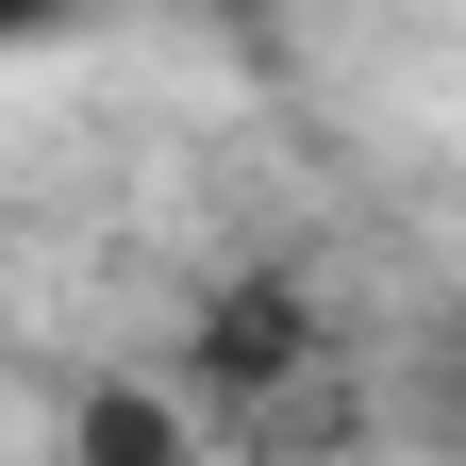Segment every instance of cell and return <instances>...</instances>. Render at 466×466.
<instances>
[{"mask_svg":"<svg viewBox=\"0 0 466 466\" xmlns=\"http://www.w3.org/2000/svg\"><path fill=\"white\" fill-rule=\"evenodd\" d=\"M300 350H317L300 283H233V300L200 317V417H250V400H283V383H300Z\"/></svg>","mask_w":466,"mask_h":466,"instance_id":"cell-1","label":"cell"},{"mask_svg":"<svg viewBox=\"0 0 466 466\" xmlns=\"http://www.w3.org/2000/svg\"><path fill=\"white\" fill-rule=\"evenodd\" d=\"M67 466H200V417L167 383H84L67 400Z\"/></svg>","mask_w":466,"mask_h":466,"instance_id":"cell-2","label":"cell"}]
</instances>
